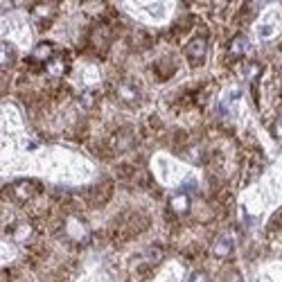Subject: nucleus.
Returning a JSON list of instances; mask_svg holds the SVG:
<instances>
[{"label":"nucleus","mask_w":282,"mask_h":282,"mask_svg":"<svg viewBox=\"0 0 282 282\" xmlns=\"http://www.w3.org/2000/svg\"><path fill=\"white\" fill-rule=\"evenodd\" d=\"M233 248H235L233 235L226 233L221 237H217V241H214V246H212V253H214V257H228L230 253H233Z\"/></svg>","instance_id":"f257e3e1"},{"label":"nucleus","mask_w":282,"mask_h":282,"mask_svg":"<svg viewBox=\"0 0 282 282\" xmlns=\"http://www.w3.org/2000/svg\"><path fill=\"white\" fill-rule=\"evenodd\" d=\"M206 50H208L206 38L199 36V38H194V41L188 43V48H185V54H188L190 59L194 61V64H199V61H203V56H206Z\"/></svg>","instance_id":"f03ea898"},{"label":"nucleus","mask_w":282,"mask_h":282,"mask_svg":"<svg viewBox=\"0 0 282 282\" xmlns=\"http://www.w3.org/2000/svg\"><path fill=\"white\" fill-rule=\"evenodd\" d=\"M11 192L16 194V199L18 201H27L34 196V192H36V185L30 183V180H21V183H16L14 188H11Z\"/></svg>","instance_id":"7ed1b4c3"},{"label":"nucleus","mask_w":282,"mask_h":282,"mask_svg":"<svg viewBox=\"0 0 282 282\" xmlns=\"http://www.w3.org/2000/svg\"><path fill=\"white\" fill-rule=\"evenodd\" d=\"M117 97L122 102H127V104H135V102L140 99V93L133 84H120V86H117Z\"/></svg>","instance_id":"20e7f679"},{"label":"nucleus","mask_w":282,"mask_h":282,"mask_svg":"<svg viewBox=\"0 0 282 282\" xmlns=\"http://www.w3.org/2000/svg\"><path fill=\"white\" fill-rule=\"evenodd\" d=\"M248 38L246 36H235L233 38V43H230V54H235V56H241V54H246L248 52Z\"/></svg>","instance_id":"39448f33"},{"label":"nucleus","mask_w":282,"mask_h":282,"mask_svg":"<svg viewBox=\"0 0 282 282\" xmlns=\"http://www.w3.org/2000/svg\"><path fill=\"white\" fill-rule=\"evenodd\" d=\"M131 140H133V138H131V133H129L127 129H122V131L117 133L115 138H113V145H115V149H117V151H122V149H127V147L131 145Z\"/></svg>","instance_id":"423d86ee"},{"label":"nucleus","mask_w":282,"mask_h":282,"mask_svg":"<svg viewBox=\"0 0 282 282\" xmlns=\"http://www.w3.org/2000/svg\"><path fill=\"white\" fill-rule=\"evenodd\" d=\"M172 208H174V212H188V208H190V199H188V194H176L172 199Z\"/></svg>","instance_id":"0eeeda50"},{"label":"nucleus","mask_w":282,"mask_h":282,"mask_svg":"<svg viewBox=\"0 0 282 282\" xmlns=\"http://www.w3.org/2000/svg\"><path fill=\"white\" fill-rule=\"evenodd\" d=\"M52 45L50 43H41L36 50H34V59H41V61H48V59H52Z\"/></svg>","instance_id":"6e6552de"},{"label":"nucleus","mask_w":282,"mask_h":282,"mask_svg":"<svg viewBox=\"0 0 282 282\" xmlns=\"http://www.w3.org/2000/svg\"><path fill=\"white\" fill-rule=\"evenodd\" d=\"M48 72L52 77H59V75H64L66 72V64L61 59H52V61H48Z\"/></svg>","instance_id":"1a4fd4ad"},{"label":"nucleus","mask_w":282,"mask_h":282,"mask_svg":"<svg viewBox=\"0 0 282 282\" xmlns=\"http://www.w3.org/2000/svg\"><path fill=\"white\" fill-rule=\"evenodd\" d=\"M11 59H14V50H11V45H9V43H3V66H5V68H9Z\"/></svg>","instance_id":"9d476101"},{"label":"nucleus","mask_w":282,"mask_h":282,"mask_svg":"<svg viewBox=\"0 0 282 282\" xmlns=\"http://www.w3.org/2000/svg\"><path fill=\"white\" fill-rule=\"evenodd\" d=\"M190 282H210V275H208L206 271H194V273L190 275Z\"/></svg>","instance_id":"9b49d317"},{"label":"nucleus","mask_w":282,"mask_h":282,"mask_svg":"<svg viewBox=\"0 0 282 282\" xmlns=\"http://www.w3.org/2000/svg\"><path fill=\"white\" fill-rule=\"evenodd\" d=\"M273 133H275V138H282V115L273 124Z\"/></svg>","instance_id":"f8f14e48"}]
</instances>
